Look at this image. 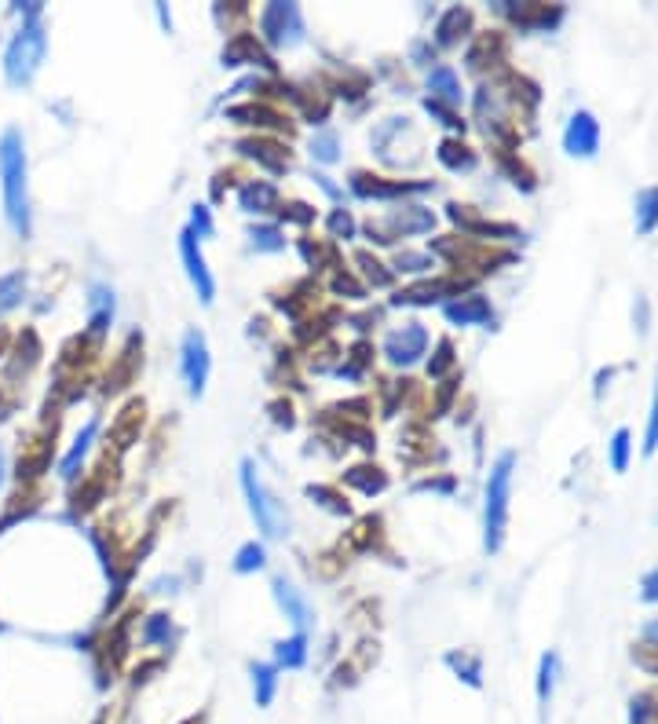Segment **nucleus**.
Returning a JSON list of instances; mask_svg holds the SVG:
<instances>
[{
    "label": "nucleus",
    "instance_id": "f257e3e1",
    "mask_svg": "<svg viewBox=\"0 0 658 724\" xmlns=\"http://www.w3.org/2000/svg\"><path fill=\"white\" fill-rule=\"evenodd\" d=\"M0 176H4V209L15 235H30V194H26V150L22 136L8 128L0 136Z\"/></svg>",
    "mask_w": 658,
    "mask_h": 724
},
{
    "label": "nucleus",
    "instance_id": "f03ea898",
    "mask_svg": "<svg viewBox=\"0 0 658 724\" xmlns=\"http://www.w3.org/2000/svg\"><path fill=\"white\" fill-rule=\"evenodd\" d=\"M44 52H48V37H44L41 19L22 22L19 33H15V41L8 44V55H4L8 85H15V88L30 85L33 74H37L44 63Z\"/></svg>",
    "mask_w": 658,
    "mask_h": 724
},
{
    "label": "nucleus",
    "instance_id": "7ed1b4c3",
    "mask_svg": "<svg viewBox=\"0 0 658 724\" xmlns=\"http://www.w3.org/2000/svg\"><path fill=\"white\" fill-rule=\"evenodd\" d=\"M512 469H516V454H501L490 469L487 480V553H498L501 538H505V523H509V490H512Z\"/></svg>",
    "mask_w": 658,
    "mask_h": 724
},
{
    "label": "nucleus",
    "instance_id": "20e7f679",
    "mask_svg": "<svg viewBox=\"0 0 658 724\" xmlns=\"http://www.w3.org/2000/svg\"><path fill=\"white\" fill-rule=\"evenodd\" d=\"M242 490H245V498H249L253 520L260 523V531H264L267 538H282L289 527L286 505L275 501V494H267V487L260 483V476H256V469H253V461H242Z\"/></svg>",
    "mask_w": 658,
    "mask_h": 724
},
{
    "label": "nucleus",
    "instance_id": "39448f33",
    "mask_svg": "<svg viewBox=\"0 0 658 724\" xmlns=\"http://www.w3.org/2000/svg\"><path fill=\"white\" fill-rule=\"evenodd\" d=\"M432 224H436L432 209H425V205H406V209H392V213L381 216V220H370V224H366V235H370L373 242L392 245L395 238L432 231Z\"/></svg>",
    "mask_w": 658,
    "mask_h": 724
},
{
    "label": "nucleus",
    "instance_id": "423d86ee",
    "mask_svg": "<svg viewBox=\"0 0 658 724\" xmlns=\"http://www.w3.org/2000/svg\"><path fill=\"white\" fill-rule=\"evenodd\" d=\"M260 33L271 48H293V44L304 41V15H300L297 4H267L260 11Z\"/></svg>",
    "mask_w": 658,
    "mask_h": 724
},
{
    "label": "nucleus",
    "instance_id": "0eeeda50",
    "mask_svg": "<svg viewBox=\"0 0 658 724\" xmlns=\"http://www.w3.org/2000/svg\"><path fill=\"white\" fill-rule=\"evenodd\" d=\"M180 366H183V381H187V392L198 399L205 392V381H209V344L198 330L183 333V348H180Z\"/></svg>",
    "mask_w": 658,
    "mask_h": 724
},
{
    "label": "nucleus",
    "instance_id": "6e6552de",
    "mask_svg": "<svg viewBox=\"0 0 658 724\" xmlns=\"http://www.w3.org/2000/svg\"><path fill=\"white\" fill-rule=\"evenodd\" d=\"M428 348V333L421 322H406L403 330H392L384 337V355L392 366H414Z\"/></svg>",
    "mask_w": 658,
    "mask_h": 724
},
{
    "label": "nucleus",
    "instance_id": "1a4fd4ad",
    "mask_svg": "<svg viewBox=\"0 0 658 724\" xmlns=\"http://www.w3.org/2000/svg\"><path fill=\"white\" fill-rule=\"evenodd\" d=\"M180 256H183V267H187L191 286L198 289V297H202V304H213L216 282H213V275H209V267H205V256H202V245H198V235L183 231V235H180Z\"/></svg>",
    "mask_w": 658,
    "mask_h": 724
},
{
    "label": "nucleus",
    "instance_id": "9d476101",
    "mask_svg": "<svg viewBox=\"0 0 658 724\" xmlns=\"http://www.w3.org/2000/svg\"><path fill=\"white\" fill-rule=\"evenodd\" d=\"M432 183H406V180H384V176H370V172H351V191L359 194V198H403V194H421L428 191Z\"/></svg>",
    "mask_w": 658,
    "mask_h": 724
},
{
    "label": "nucleus",
    "instance_id": "9b49d317",
    "mask_svg": "<svg viewBox=\"0 0 658 724\" xmlns=\"http://www.w3.org/2000/svg\"><path fill=\"white\" fill-rule=\"evenodd\" d=\"M563 147H567V154H574V158H593L596 150H600V125H596V118L589 110H578L571 118V125L563 132Z\"/></svg>",
    "mask_w": 658,
    "mask_h": 724
},
{
    "label": "nucleus",
    "instance_id": "f8f14e48",
    "mask_svg": "<svg viewBox=\"0 0 658 724\" xmlns=\"http://www.w3.org/2000/svg\"><path fill=\"white\" fill-rule=\"evenodd\" d=\"M468 286V278H428L417 286H406L403 293H395L392 304H436L443 297H454Z\"/></svg>",
    "mask_w": 658,
    "mask_h": 724
},
{
    "label": "nucleus",
    "instance_id": "ddd939ff",
    "mask_svg": "<svg viewBox=\"0 0 658 724\" xmlns=\"http://www.w3.org/2000/svg\"><path fill=\"white\" fill-rule=\"evenodd\" d=\"M238 150H242L245 158H253L256 165H264L267 172H289V165H293L289 150L282 147V143H275V139H260V136L242 139Z\"/></svg>",
    "mask_w": 658,
    "mask_h": 724
},
{
    "label": "nucleus",
    "instance_id": "4468645a",
    "mask_svg": "<svg viewBox=\"0 0 658 724\" xmlns=\"http://www.w3.org/2000/svg\"><path fill=\"white\" fill-rule=\"evenodd\" d=\"M139 355H143V337L139 333H132L125 341V348H121V355H117L114 370L107 373V392H121V388H128V381L136 377L139 370Z\"/></svg>",
    "mask_w": 658,
    "mask_h": 724
},
{
    "label": "nucleus",
    "instance_id": "2eb2a0df",
    "mask_svg": "<svg viewBox=\"0 0 658 724\" xmlns=\"http://www.w3.org/2000/svg\"><path fill=\"white\" fill-rule=\"evenodd\" d=\"M143 414H147V406H143V399H132V403L117 414L114 428H110V443H114V450L121 454V450H128L132 443L139 439V428H143Z\"/></svg>",
    "mask_w": 658,
    "mask_h": 724
},
{
    "label": "nucleus",
    "instance_id": "dca6fc26",
    "mask_svg": "<svg viewBox=\"0 0 658 724\" xmlns=\"http://www.w3.org/2000/svg\"><path fill=\"white\" fill-rule=\"evenodd\" d=\"M245 63H256V66H267L271 70V55L260 48L253 33H234L227 48H223V66H245Z\"/></svg>",
    "mask_w": 658,
    "mask_h": 724
},
{
    "label": "nucleus",
    "instance_id": "f3484780",
    "mask_svg": "<svg viewBox=\"0 0 658 724\" xmlns=\"http://www.w3.org/2000/svg\"><path fill=\"white\" fill-rule=\"evenodd\" d=\"M52 436H33L30 443H22L19 454V480H37L48 465H52Z\"/></svg>",
    "mask_w": 658,
    "mask_h": 724
},
{
    "label": "nucleus",
    "instance_id": "a211bd4d",
    "mask_svg": "<svg viewBox=\"0 0 658 724\" xmlns=\"http://www.w3.org/2000/svg\"><path fill=\"white\" fill-rule=\"evenodd\" d=\"M275 600H278V607L286 611L289 622L300 629V633L311 626V607H308V600H304V593H300L293 582H286V578H275Z\"/></svg>",
    "mask_w": 658,
    "mask_h": 724
},
{
    "label": "nucleus",
    "instance_id": "6ab92c4d",
    "mask_svg": "<svg viewBox=\"0 0 658 724\" xmlns=\"http://www.w3.org/2000/svg\"><path fill=\"white\" fill-rule=\"evenodd\" d=\"M110 319H114V293L107 286H92L88 293V333L103 341L110 330Z\"/></svg>",
    "mask_w": 658,
    "mask_h": 724
},
{
    "label": "nucleus",
    "instance_id": "aec40b11",
    "mask_svg": "<svg viewBox=\"0 0 658 724\" xmlns=\"http://www.w3.org/2000/svg\"><path fill=\"white\" fill-rule=\"evenodd\" d=\"M446 319L457 322V326H479V322H490V300L479 297V293H472V297H461V300H450L446 304Z\"/></svg>",
    "mask_w": 658,
    "mask_h": 724
},
{
    "label": "nucleus",
    "instance_id": "412c9836",
    "mask_svg": "<svg viewBox=\"0 0 658 724\" xmlns=\"http://www.w3.org/2000/svg\"><path fill=\"white\" fill-rule=\"evenodd\" d=\"M238 205H242L245 213H256V216L271 213V209H275V205H278L275 183H264V180H249V183H242V191H238Z\"/></svg>",
    "mask_w": 658,
    "mask_h": 724
},
{
    "label": "nucleus",
    "instance_id": "4be33fe9",
    "mask_svg": "<svg viewBox=\"0 0 658 724\" xmlns=\"http://www.w3.org/2000/svg\"><path fill=\"white\" fill-rule=\"evenodd\" d=\"M227 118L238 121V125H256V128H286V118L278 114V110L264 107V103H242V107H231L227 110Z\"/></svg>",
    "mask_w": 658,
    "mask_h": 724
},
{
    "label": "nucleus",
    "instance_id": "5701e85b",
    "mask_svg": "<svg viewBox=\"0 0 658 724\" xmlns=\"http://www.w3.org/2000/svg\"><path fill=\"white\" fill-rule=\"evenodd\" d=\"M428 92H432L428 99H436L443 107H457L461 96H465V92H461V81H457V74L450 66H436V70L428 74Z\"/></svg>",
    "mask_w": 658,
    "mask_h": 724
},
{
    "label": "nucleus",
    "instance_id": "b1692460",
    "mask_svg": "<svg viewBox=\"0 0 658 724\" xmlns=\"http://www.w3.org/2000/svg\"><path fill=\"white\" fill-rule=\"evenodd\" d=\"M468 26H472V11L468 8L443 11L436 22V41L443 44V48H454V44H461V37L468 33Z\"/></svg>",
    "mask_w": 658,
    "mask_h": 724
},
{
    "label": "nucleus",
    "instance_id": "393cba45",
    "mask_svg": "<svg viewBox=\"0 0 658 724\" xmlns=\"http://www.w3.org/2000/svg\"><path fill=\"white\" fill-rule=\"evenodd\" d=\"M446 213H450V220H454V224H461L465 231H472V235H516V227L487 224V220L472 216V209H468V205H446Z\"/></svg>",
    "mask_w": 658,
    "mask_h": 724
},
{
    "label": "nucleus",
    "instance_id": "a878e982",
    "mask_svg": "<svg viewBox=\"0 0 658 724\" xmlns=\"http://www.w3.org/2000/svg\"><path fill=\"white\" fill-rule=\"evenodd\" d=\"M96 432H99V421H88V425L81 428V436L74 439L70 454L63 458V476H66V480H77V469H81V461H85V454H88V447H92Z\"/></svg>",
    "mask_w": 658,
    "mask_h": 724
},
{
    "label": "nucleus",
    "instance_id": "bb28decb",
    "mask_svg": "<svg viewBox=\"0 0 658 724\" xmlns=\"http://www.w3.org/2000/svg\"><path fill=\"white\" fill-rule=\"evenodd\" d=\"M344 480L351 483V487H359L362 494H381L384 487H388V476H384L377 465H355V469H348L344 472Z\"/></svg>",
    "mask_w": 658,
    "mask_h": 724
},
{
    "label": "nucleus",
    "instance_id": "cd10ccee",
    "mask_svg": "<svg viewBox=\"0 0 658 724\" xmlns=\"http://www.w3.org/2000/svg\"><path fill=\"white\" fill-rule=\"evenodd\" d=\"M275 662L278 666H286V670H297V666H304L308 662V637L304 633H297V637L282 640V644H275Z\"/></svg>",
    "mask_w": 658,
    "mask_h": 724
},
{
    "label": "nucleus",
    "instance_id": "c85d7f7f",
    "mask_svg": "<svg viewBox=\"0 0 658 724\" xmlns=\"http://www.w3.org/2000/svg\"><path fill=\"white\" fill-rule=\"evenodd\" d=\"M439 161H443L446 169L461 172V169H472V165H476V154H472L461 139H443V143H439Z\"/></svg>",
    "mask_w": 658,
    "mask_h": 724
},
{
    "label": "nucleus",
    "instance_id": "c756f323",
    "mask_svg": "<svg viewBox=\"0 0 658 724\" xmlns=\"http://www.w3.org/2000/svg\"><path fill=\"white\" fill-rule=\"evenodd\" d=\"M658 227V187L637 194V231L640 235H651Z\"/></svg>",
    "mask_w": 658,
    "mask_h": 724
},
{
    "label": "nucleus",
    "instance_id": "7c9ffc66",
    "mask_svg": "<svg viewBox=\"0 0 658 724\" xmlns=\"http://www.w3.org/2000/svg\"><path fill=\"white\" fill-rule=\"evenodd\" d=\"M359 655H351L348 662H340V670H337V684H355L359 681V673L370 666L373 659H377V644H359Z\"/></svg>",
    "mask_w": 658,
    "mask_h": 724
},
{
    "label": "nucleus",
    "instance_id": "2f4dec72",
    "mask_svg": "<svg viewBox=\"0 0 658 724\" xmlns=\"http://www.w3.org/2000/svg\"><path fill=\"white\" fill-rule=\"evenodd\" d=\"M22 293H26V271H11V275L0 278V311L19 308Z\"/></svg>",
    "mask_w": 658,
    "mask_h": 724
},
{
    "label": "nucleus",
    "instance_id": "473e14b6",
    "mask_svg": "<svg viewBox=\"0 0 658 724\" xmlns=\"http://www.w3.org/2000/svg\"><path fill=\"white\" fill-rule=\"evenodd\" d=\"M275 666H253V692H256V706H271V699H275V684H278V677H275Z\"/></svg>",
    "mask_w": 658,
    "mask_h": 724
},
{
    "label": "nucleus",
    "instance_id": "72a5a7b5",
    "mask_svg": "<svg viewBox=\"0 0 658 724\" xmlns=\"http://www.w3.org/2000/svg\"><path fill=\"white\" fill-rule=\"evenodd\" d=\"M446 666H450V670H457V677H465L468 684H472V688H479V677H483V673H479V659L476 655H465V651H450V655H446Z\"/></svg>",
    "mask_w": 658,
    "mask_h": 724
},
{
    "label": "nucleus",
    "instance_id": "f704fd0d",
    "mask_svg": "<svg viewBox=\"0 0 658 724\" xmlns=\"http://www.w3.org/2000/svg\"><path fill=\"white\" fill-rule=\"evenodd\" d=\"M355 264L362 267V275H366V282H373L377 289L392 286V271H384V264L377 260V256L370 253H355Z\"/></svg>",
    "mask_w": 658,
    "mask_h": 724
},
{
    "label": "nucleus",
    "instance_id": "c9c22d12",
    "mask_svg": "<svg viewBox=\"0 0 658 724\" xmlns=\"http://www.w3.org/2000/svg\"><path fill=\"white\" fill-rule=\"evenodd\" d=\"M377 534H381V516H362V520L355 523V531L348 534V542L355 545V549H370V545L377 542Z\"/></svg>",
    "mask_w": 658,
    "mask_h": 724
},
{
    "label": "nucleus",
    "instance_id": "e433bc0d",
    "mask_svg": "<svg viewBox=\"0 0 658 724\" xmlns=\"http://www.w3.org/2000/svg\"><path fill=\"white\" fill-rule=\"evenodd\" d=\"M260 567H264V545L245 542L242 549H238V556H234V571H238V575H249V571H260Z\"/></svg>",
    "mask_w": 658,
    "mask_h": 724
},
{
    "label": "nucleus",
    "instance_id": "4c0bfd02",
    "mask_svg": "<svg viewBox=\"0 0 658 724\" xmlns=\"http://www.w3.org/2000/svg\"><path fill=\"white\" fill-rule=\"evenodd\" d=\"M103 490H107V480H103V476H92V480H85V487L74 494V509L77 512H88L92 505H99Z\"/></svg>",
    "mask_w": 658,
    "mask_h": 724
},
{
    "label": "nucleus",
    "instance_id": "58836bf2",
    "mask_svg": "<svg viewBox=\"0 0 658 724\" xmlns=\"http://www.w3.org/2000/svg\"><path fill=\"white\" fill-rule=\"evenodd\" d=\"M308 498H315L322 505V509H329V512H337V516H348L351 512V505L344 498H340L337 490L333 487H322V483H315V487H308Z\"/></svg>",
    "mask_w": 658,
    "mask_h": 724
},
{
    "label": "nucleus",
    "instance_id": "ea45409f",
    "mask_svg": "<svg viewBox=\"0 0 658 724\" xmlns=\"http://www.w3.org/2000/svg\"><path fill=\"white\" fill-rule=\"evenodd\" d=\"M249 238H253V245L260 249V253H278V249H286V238H282V231H278V227L260 224V227H253V231H249Z\"/></svg>",
    "mask_w": 658,
    "mask_h": 724
},
{
    "label": "nucleus",
    "instance_id": "a19ab883",
    "mask_svg": "<svg viewBox=\"0 0 658 724\" xmlns=\"http://www.w3.org/2000/svg\"><path fill=\"white\" fill-rule=\"evenodd\" d=\"M552 688H556V655H545L538 666V703L542 706H549Z\"/></svg>",
    "mask_w": 658,
    "mask_h": 724
},
{
    "label": "nucleus",
    "instance_id": "79ce46f5",
    "mask_svg": "<svg viewBox=\"0 0 658 724\" xmlns=\"http://www.w3.org/2000/svg\"><path fill=\"white\" fill-rule=\"evenodd\" d=\"M169 637H172L169 615H150L147 626H143V640H147V644H169Z\"/></svg>",
    "mask_w": 658,
    "mask_h": 724
},
{
    "label": "nucleus",
    "instance_id": "37998d69",
    "mask_svg": "<svg viewBox=\"0 0 658 724\" xmlns=\"http://www.w3.org/2000/svg\"><path fill=\"white\" fill-rule=\"evenodd\" d=\"M300 253H304V260H308L311 267H322V264H333V260H337V253H333L329 245L311 242V238H304V242H300Z\"/></svg>",
    "mask_w": 658,
    "mask_h": 724
},
{
    "label": "nucleus",
    "instance_id": "c03bdc74",
    "mask_svg": "<svg viewBox=\"0 0 658 724\" xmlns=\"http://www.w3.org/2000/svg\"><path fill=\"white\" fill-rule=\"evenodd\" d=\"M611 469L615 472L629 469V432L626 428H618L615 439H611Z\"/></svg>",
    "mask_w": 658,
    "mask_h": 724
},
{
    "label": "nucleus",
    "instance_id": "a18cd8bd",
    "mask_svg": "<svg viewBox=\"0 0 658 724\" xmlns=\"http://www.w3.org/2000/svg\"><path fill=\"white\" fill-rule=\"evenodd\" d=\"M432 267V256L428 253H399L395 256V271H406V275H421Z\"/></svg>",
    "mask_w": 658,
    "mask_h": 724
},
{
    "label": "nucleus",
    "instance_id": "49530a36",
    "mask_svg": "<svg viewBox=\"0 0 658 724\" xmlns=\"http://www.w3.org/2000/svg\"><path fill=\"white\" fill-rule=\"evenodd\" d=\"M278 216H282V220H289V224L308 227L311 220H315V209H311L308 202H286L282 209H278Z\"/></svg>",
    "mask_w": 658,
    "mask_h": 724
},
{
    "label": "nucleus",
    "instance_id": "de8ad7c7",
    "mask_svg": "<svg viewBox=\"0 0 658 724\" xmlns=\"http://www.w3.org/2000/svg\"><path fill=\"white\" fill-rule=\"evenodd\" d=\"M311 158H319V161H337V136L333 132H319V136L311 139Z\"/></svg>",
    "mask_w": 658,
    "mask_h": 724
},
{
    "label": "nucleus",
    "instance_id": "09e8293b",
    "mask_svg": "<svg viewBox=\"0 0 658 724\" xmlns=\"http://www.w3.org/2000/svg\"><path fill=\"white\" fill-rule=\"evenodd\" d=\"M329 235L344 238V242L355 235V220H351L348 209H333V213H329Z\"/></svg>",
    "mask_w": 658,
    "mask_h": 724
},
{
    "label": "nucleus",
    "instance_id": "8fccbe9b",
    "mask_svg": "<svg viewBox=\"0 0 658 724\" xmlns=\"http://www.w3.org/2000/svg\"><path fill=\"white\" fill-rule=\"evenodd\" d=\"M370 355H373V348L366 341H359L355 348H351V362L348 366H340V373L344 377H359L362 370H366V362H370Z\"/></svg>",
    "mask_w": 658,
    "mask_h": 724
},
{
    "label": "nucleus",
    "instance_id": "3c124183",
    "mask_svg": "<svg viewBox=\"0 0 658 724\" xmlns=\"http://www.w3.org/2000/svg\"><path fill=\"white\" fill-rule=\"evenodd\" d=\"M450 366H454V344H450V341H439L436 359L428 362V373H432V377H443V373L450 370Z\"/></svg>",
    "mask_w": 658,
    "mask_h": 724
},
{
    "label": "nucleus",
    "instance_id": "603ef678",
    "mask_svg": "<svg viewBox=\"0 0 658 724\" xmlns=\"http://www.w3.org/2000/svg\"><path fill=\"white\" fill-rule=\"evenodd\" d=\"M333 293H348L351 300H362V297H366V289H362L359 282H355V278L348 275V271H337V275H333Z\"/></svg>",
    "mask_w": 658,
    "mask_h": 724
},
{
    "label": "nucleus",
    "instance_id": "864d4df0",
    "mask_svg": "<svg viewBox=\"0 0 658 724\" xmlns=\"http://www.w3.org/2000/svg\"><path fill=\"white\" fill-rule=\"evenodd\" d=\"M187 231H191V235H198V238L213 235V216H209V209H205V205H194L191 227H187Z\"/></svg>",
    "mask_w": 658,
    "mask_h": 724
},
{
    "label": "nucleus",
    "instance_id": "5fc2aeb1",
    "mask_svg": "<svg viewBox=\"0 0 658 724\" xmlns=\"http://www.w3.org/2000/svg\"><path fill=\"white\" fill-rule=\"evenodd\" d=\"M425 107H428V114H436L439 121H443L446 128H465V121L457 118L454 110L450 107H443V103H436V99H425Z\"/></svg>",
    "mask_w": 658,
    "mask_h": 724
},
{
    "label": "nucleus",
    "instance_id": "6e6d98bb",
    "mask_svg": "<svg viewBox=\"0 0 658 724\" xmlns=\"http://www.w3.org/2000/svg\"><path fill=\"white\" fill-rule=\"evenodd\" d=\"M658 447V388H655V403H651V421H648V436H644V450L655 454Z\"/></svg>",
    "mask_w": 658,
    "mask_h": 724
},
{
    "label": "nucleus",
    "instance_id": "4d7b16f0",
    "mask_svg": "<svg viewBox=\"0 0 658 724\" xmlns=\"http://www.w3.org/2000/svg\"><path fill=\"white\" fill-rule=\"evenodd\" d=\"M271 417H275V425H286V428H293V421H297V417H293V406L282 403V399L271 403Z\"/></svg>",
    "mask_w": 658,
    "mask_h": 724
},
{
    "label": "nucleus",
    "instance_id": "13d9d810",
    "mask_svg": "<svg viewBox=\"0 0 658 724\" xmlns=\"http://www.w3.org/2000/svg\"><path fill=\"white\" fill-rule=\"evenodd\" d=\"M644 600H658V567L644 578Z\"/></svg>",
    "mask_w": 658,
    "mask_h": 724
},
{
    "label": "nucleus",
    "instance_id": "bf43d9fd",
    "mask_svg": "<svg viewBox=\"0 0 658 724\" xmlns=\"http://www.w3.org/2000/svg\"><path fill=\"white\" fill-rule=\"evenodd\" d=\"M454 487V480H425V483H417V490H450Z\"/></svg>",
    "mask_w": 658,
    "mask_h": 724
},
{
    "label": "nucleus",
    "instance_id": "052dcab7",
    "mask_svg": "<svg viewBox=\"0 0 658 724\" xmlns=\"http://www.w3.org/2000/svg\"><path fill=\"white\" fill-rule=\"evenodd\" d=\"M644 633H648V640H651L648 648H658V622H651V626L644 629Z\"/></svg>",
    "mask_w": 658,
    "mask_h": 724
},
{
    "label": "nucleus",
    "instance_id": "680f3d73",
    "mask_svg": "<svg viewBox=\"0 0 658 724\" xmlns=\"http://www.w3.org/2000/svg\"><path fill=\"white\" fill-rule=\"evenodd\" d=\"M4 344H8V333L0 330V355H4Z\"/></svg>",
    "mask_w": 658,
    "mask_h": 724
},
{
    "label": "nucleus",
    "instance_id": "e2e57ef3",
    "mask_svg": "<svg viewBox=\"0 0 658 724\" xmlns=\"http://www.w3.org/2000/svg\"><path fill=\"white\" fill-rule=\"evenodd\" d=\"M0 476H4V454H0Z\"/></svg>",
    "mask_w": 658,
    "mask_h": 724
}]
</instances>
